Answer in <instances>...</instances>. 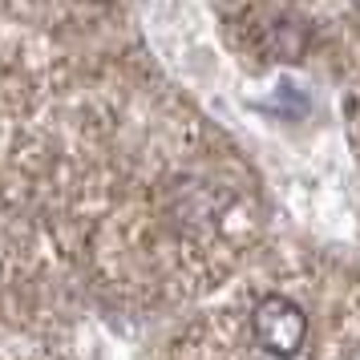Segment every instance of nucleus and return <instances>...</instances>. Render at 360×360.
Here are the masks:
<instances>
[{"mask_svg": "<svg viewBox=\"0 0 360 360\" xmlns=\"http://www.w3.org/2000/svg\"><path fill=\"white\" fill-rule=\"evenodd\" d=\"M251 328H255V340H259L263 352L271 356H295L304 340H308V316L304 308L288 300V295H263L255 304V316H251Z\"/></svg>", "mask_w": 360, "mask_h": 360, "instance_id": "nucleus-1", "label": "nucleus"}, {"mask_svg": "<svg viewBox=\"0 0 360 360\" xmlns=\"http://www.w3.org/2000/svg\"><path fill=\"white\" fill-rule=\"evenodd\" d=\"M267 53H271L276 61H295V57L304 53V33H300V25L276 20L271 33H267Z\"/></svg>", "mask_w": 360, "mask_h": 360, "instance_id": "nucleus-2", "label": "nucleus"}]
</instances>
